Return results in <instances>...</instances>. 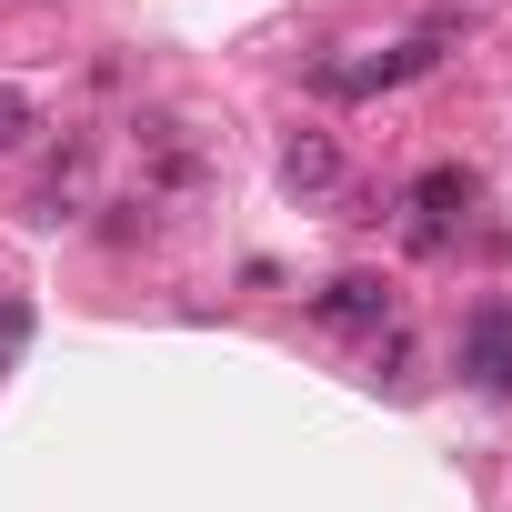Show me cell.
<instances>
[{"label": "cell", "mask_w": 512, "mask_h": 512, "mask_svg": "<svg viewBox=\"0 0 512 512\" xmlns=\"http://www.w3.org/2000/svg\"><path fill=\"white\" fill-rule=\"evenodd\" d=\"M131 151H141V201H201L211 191V131H191L181 111H141Z\"/></svg>", "instance_id": "6da1fadb"}, {"label": "cell", "mask_w": 512, "mask_h": 512, "mask_svg": "<svg viewBox=\"0 0 512 512\" xmlns=\"http://www.w3.org/2000/svg\"><path fill=\"white\" fill-rule=\"evenodd\" d=\"M21 342H31V302H21V292H0V372L21 362Z\"/></svg>", "instance_id": "ba28073f"}, {"label": "cell", "mask_w": 512, "mask_h": 512, "mask_svg": "<svg viewBox=\"0 0 512 512\" xmlns=\"http://www.w3.org/2000/svg\"><path fill=\"white\" fill-rule=\"evenodd\" d=\"M432 61H442V31H422V41H402V51H372V61H322V71H312V91H322V101H372V91L422 81Z\"/></svg>", "instance_id": "7a4b0ae2"}, {"label": "cell", "mask_w": 512, "mask_h": 512, "mask_svg": "<svg viewBox=\"0 0 512 512\" xmlns=\"http://www.w3.org/2000/svg\"><path fill=\"white\" fill-rule=\"evenodd\" d=\"M342 181H352V171H342V141H332V131H292V141H282V191H292V201H342Z\"/></svg>", "instance_id": "5b68a950"}, {"label": "cell", "mask_w": 512, "mask_h": 512, "mask_svg": "<svg viewBox=\"0 0 512 512\" xmlns=\"http://www.w3.org/2000/svg\"><path fill=\"white\" fill-rule=\"evenodd\" d=\"M141 231H151V201H111V221H101V241H111V251H131Z\"/></svg>", "instance_id": "9c48e42d"}, {"label": "cell", "mask_w": 512, "mask_h": 512, "mask_svg": "<svg viewBox=\"0 0 512 512\" xmlns=\"http://www.w3.org/2000/svg\"><path fill=\"white\" fill-rule=\"evenodd\" d=\"M312 312H322L332 332H382V322H392V282L342 272V282H322V292H312Z\"/></svg>", "instance_id": "8992f818"}, {"label": "cell", "mask_w": 512, "mask_h": 512, "mask_svg": "<svg viewBox=\"0 0 512 512\" xmlns=\"http://www.w3.org/2000/svg\"><path fill=\"white\" fill-rule=\"evenodd\" d=\"M482 201V181H472V161H432L422 181H412V251H442L452 241V221Z\"/></svg>", "instance_id": "3957f363"}, {"label": "cell", "mask_w": 512, "mask_h": 512, "mask_svg": "<svg viewBox=\"0 0 512 512\" xmlns=\"http://www.w3.org/2000/svg\"><path fill=\"white\" fill-rule=\"evenodd\" d=\"M31 131H41V101H31V91H11V81H0V151H21Z\"/></svg>", "instance_id": "52a82bcc"}, {"label": "cell", "mask_w": 512, "mask_h": 512, "mask_svg": "<svg viewBox=\"0 0 512 512\" xmlns=\"http://www.w3.org/2000/svg\"><path fill=\"white\" fill-rule=\"evenodd\" d=\"M462 382L512 402V302H472L462 312Z\"/></svg>", "instance_id": "277c9868"}]
</instances>
